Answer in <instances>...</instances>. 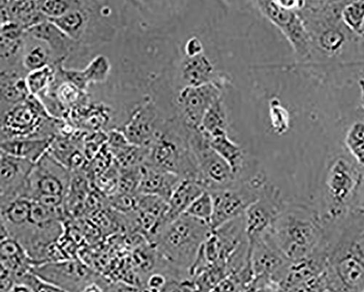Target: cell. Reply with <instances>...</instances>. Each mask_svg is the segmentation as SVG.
Here are the masks:
<instances>
[{
	"label": "cell",
	"mask_w": 364,
	"mask_h": 292,
	"mask_svg": "<svg viewBox=\"0 0 364 292\" xmlns=\"http://www.w3.org/2000/svg\"><path fill=\"white\" fill-rule=\"evenodd\" d=\"M54 137L1 141L0 152L36 164L48 152Z\"/></svg>",
	"instance_id": "cell-21"
},
{
	"label": "cell",
	"mask_w": 364,
	"mask_h": 292,
	"mask_svg": "<svg viewBox=\"0 0 364 292\" xmlns=\"http://www.w3.org/2000/svg\"><path fill=\"white\" fill-rule=\"evenodd\" d=\"M23 68L1 71V113L23 102L30 95Z\"/></svg>",
	"instance_id": "cell-20"
},
{
	"label": "cell",
	"mask_w": 364,
	"mask_h": 292,
	"mask_svg": "<svg viewBox=\"0 0 364 292\" xmlns=\"http://www.w3.org/2000/svg\"><path fill=\"white\" fill-rule=\"evenodd\" d=\"M271 127L276 134L284 135L290 128V115L279 99H272L269 105Z\"/></svg>",
	"instance_id": "cell-29"
},
{
	"label": "cell",
	"mask_w": 364,
	"mask_h": 292,
	"mask_svg": "<svg viewBox=\"0 0 364 292\" xmlns=\"http://www.w3.org/2000/svg\"><path fill=\"white\" fill-rule=\"evenodd\" d=\"M267 182L264 173L259 171L255 177L240 182L235 187L209 192L214 204L213 216L210 224L212 230L244 216L259 197Z\"/></svg>",
	"instance_id": "cell-8"
},
{
	"label": "cell",
	"mask_w": 364,
	"mask_h": 292,
	"mask_svg": "<svg viewBox=\"0 0 364 292\" xmlns=\"http://www.w3.org/2000/svg\"><path fill=\"white\" fill-rule=\"evenodd\" d=\"M77 0H42L38 1L41 12L48 19L62 17L73 9Z\"/></svg>",
	"instance_id": "cell-31"
},
{
	"label": "cell",
	"mask_w": 364,
	"mask_h": 292,
	"mask_svg": "<svg viewBox=\"0 0 364 292\" xmlns=\"http://www.w3.org/2000/svg\"><path fill=\"white\" fill-rule=\"evenodd\" d=\"M257 4L259 11L286 37L296 58L301 61L311 60L315 53L313 41L299 13L285 7L280 1Z\"/></svg>",
	"instance_id": "cell-10"
},
{
	"label": "cell",
	"mask_w": 364,
	"mask_h": 292,
	"mask_svg": "<svg viewBox=\"0 0 364 292\" xmlns=\"http://www.w3.org/2000/svg\"><path fill=\"white\" fill-rule=\"evenodd\" d=\"M213 212V199H212L210 193L205 190L191 204L186 214L210 224Z\"/></svg>",
	"instance_id": "cell-30"
},
{
	"label": "cell",
	"mask_w": 364,
	"mask_h": 292,
	"mask_svg": "<svg viewBox=\"0 0 364 292\" xmlns=\"http://www.w3.org/2000/svg\"><path fill=\"white\" fill-rule=\"evenodd\" d=\"M6 292H35L33 287L23 281H15L11 287Z\"/></svg>",
	"instance_id": "cell-34"
},
{
	"label": "cell",
	"mask_w": 364,
	"mask_h": 292,
	"mask_svg": "<svg viewBox=\"0 0 364 292\" xmlns=\"http://www.w3.org/2000/svg\"><path fill=\"white\" fill-rule=\"evenodd\" d=\"M250 245L255 279L267 278L279 285L291 261L284 257L265 233Z\"/></svg>",
	"instance_id": "cell-14"
},
{
	"label": "cell",
	"mask_w": 364,
	"mask_h": 292,
	"mask_svg": "<svg viewBox=\"0 0 364 292\" xmlns=\"http://www.w3.org/2000/svg\"><path fill=\"white\" fill-rule=\"evenodd\" d=\"M287 203L282 190L268 182L259 197L245 214L246 231L250 243L264 235L282 212Z\"/></svg>",
	"instance_id": "cell-13"
},
{
	"label": "cell",
	"mask_w": 364,
	"mask_h": 292,
	"mask_svg": "<svg viewBox=\"0 0 364 292\" xmlns=\"http://www.w3.org/2000/svg\"><path fill=\"white\" fill-rule=\"evenodd\" d=\"M326 292H364V208L328 226Z\"/></svg>",
	"instance_id": "cell-1"
},
{
	"label": "cell",
	"mask_w": 364,
	"mask_h": 292,
	"mask_svg": "<svg viewBox=\"0 0 364 292\" xmlns=\"http://www.w3.org/2000/svg\"><path fill=\"white\" fill-rule=\"evenodd\" d=\"M198 170V182L208 192L230 189L238 182L229 164L208 145L200 131H188Z\"/></svg>",
	"instance_id": "cell-9"
},
{
	"label": "cell",
	"mask_w": 364,
	"mask_h": 292,
	"mask_svg": "<svg viewBox=\"0 0 364 292\" xmlns=\"http://www.w3.org/2000/svg\"><path fill=\"white\" fill-rule=\"evenodd\" d=\"M56 72L57 66L50 65L28 73L26 81L30 95L38 97L46 93L54 81Z\"/></svg>",
	"instance_id": "cell-26"
},
{
	"label": "cell",
	"mask_w": 364,
	"mask_h": 292,
	"mask_svg": "<svg viewBox=\"0 0 364 292\" xmlns=\"http://www.w3.org/2000/svg\"><path fill=\"white\" fill-rule=\"evenodd\" d=\"M358 84L360 90V105L364 110V78H360L358 80Z\"/></svg>",
	"instance_id": "cell-35"
},
{
	"label": "cell",
	"mask_w": 364,
	"mask_h": 292,
	"mask_svg": "<svg viewBox=\"0 0 364 292\" xmlns=\"http://www.w3.org/2000/svg\"><path fill=\"white\" fill-rule=\"evenodd\" d=\"M358 37L364 41V22L358 34Z\"/></svg>",
	"instance_id": "cell-36"
},
{
	"label": "cell",
	"mask_w": 364,
	"mask_h": 292,
	"mask_svg": "<svg viewBox=\"0 0 364 292\" xmlns=\"http://www.w3.org/2000/svg\"><path fill=\"white\" fill-rule=\"evenodd\" d=\"M0 246L1 268L7 270L16 281L33 272L34 262L18 241L11 237L1 239Z\"/></svg>",
	"instance_id": "cell-18"
},
{
	"label": "cell",
	"mask_w": 364,
	"mask_h": 292,
	"mask_svg": "<svg viewBox=\"0 0 364 292\" xmlns=\"http://www.w3.org/2000/svg\"><path fill=\"white\" fill-rule=\"evenodd\" d=\"M345 145L358 166L364 168V123H353L347 131Z\"/></svg>",
	"instance_id": "cell-27"
},
{
	"label": "cell",
	"mask_w": 364,
	"mask_h": 292,
	"mask_svg": "<svg viewBox=\"0 0 364 292\" xmlns=\"http://www.w3.org/2000/svg\"><path fill=\"white\" fill-rule=\"evenodd\" d=\"M322 184L320 212L326 223L336 222L364 208V173L347 158L338 157L329 163Z\"/></svg>",
	"instance_id": "cell-4"
},
{
	"label": "cell",
	"mask_w": 364,
	"mask_h": 292,
	"mask_svg": "<svg viewBox=\"0 0 364 292\" xmlns=\"http://www.w3.org/2000/svg\"><path fill=\"white\" fill-rule=\"evenodd\" d=\"M19 281L27 282L31 285L33 287L35 292H68L64 289L60 288L53 284L43 281L33 272L28 273Z\"/></svg>",
	"instance_id": "cell-32"
},
{
	"label": "cell",
	"mask_w": 364,
	"mask_h": 292,
	"mask_svg": "<svg viewBox=\"0 0 364 292\" xmlns=\"http://www.w3.org/2000/svg\"><path fill=\"white\" fill-rule=\"evenodd\" d=\"M205 191L203 187L196 180H182L168 201V223L186 214L191 204Z\"/></svg>",
	"instance_id": "cell-22"
},
{
	"label": "cell",
	"mask_w": 364,
	"mask_h": 292,
	"mask_svg": "<svg viewBox=\"0 0 364 292\" xmlns=\"http://www.w3.org/2000/svg\"><path fill=\"white\" fill-rule=\"evenodd\" d=\"M72 179V172L47 152L35 164L24 197L49 209L64 212Z\"/></svg>",
	"instance_id": "cell-7"
},
{
	"label": "cell",
	"mask_w": 364,
	"mask_h": 292,
	"mask_svg": "<svg viewBox=\"0 0 364 292\" xmlns=\"http://www.w3.org/2000/svg\"><path fill=\"white\" fill-rule=\"evenodd\" d=\"M184 52L186 56L193 57L204 53V47L201 41L193 36L185 44Z\"/></svg>",
	"instance_id": "cell-33"
},
{
	"label": "cell",
	"mask_w": 364,
	"mask_h": 292,
	"mask_svg": "<svg viewBox=\"0 0 364 292\" xmlns=\"http://www.w3.org/2000/svg\"><path fill=\"white\" fill-rule=\"evenodd\" d=\"M225 80L182 88L176 98L181 118L188 131H199L205 113L223 97Z\"/></svg>",
	"instance_id": "cell-11"
},
{
	"label": "cell",
	"mask_w": 364,
	"mask_h": 292,
	"mask_svg": "<svg viewBox=\"0 0 364 292\" xmlns=\"http://www.w3.org/2000/svg\"><path fill=\"white\" fill-rule=\"evenodd\" d=\"M146 162L181 179L198 181V170L188 130H178L172 122L165 123L149 146Z\"/></svg>",
	"instance_id": "cell-5"
},
{
	"label": "cell",
	"mask_w": 364,
	"mask_h": 292,
	"mask_svg": "<svg viewBox=\"0 0 364 292\" xmlns=\"http://www.w3.org/2000/svg\"><path fill=\"white\" fill-rule=\"evenodd\" d=\"M1 24L9 21L18 23L25 31L48 20L40 11L38 1L1 0Z\"/></svg>",
	"instance_id": "cell-19"
},
{
	"label": "cell",
	"mask_w": 364,
	"mask_h": 292,
	"mask_svg": "<svg viewBox=\"0 0 364 292\" xmlns=\"http://www.w3.org/2000/svg\"><path fill=\"white\" fill-rule=\"evenodd\" d=\"M33 273L43 281L68 292H82L99 276L79 260L63 259L36 266Z\"/></svg>",
	"instance_id": "cell-12"
},
{
	"label": "cell",
	"mask_w": 364,
	"mask_h": 292,
	"mask_svg": "<svg viewBox=\"0 0 364 292\" xmlns=\"http://www.w3.org/2000/svg\"><path fill=\"white\" fill-rule=\"evenodd\" d=\"M228 128V113L222 97L205 113L199 131L205 136H214L227 133Z\"/></svg>",
	"instance_id": "cell-24"
},
{
	"label": "cell",
	"mask_w": 364,
	"mask_h": 292,
	"mask_svg": "<svg viewBox=\"0 0 364 292\" xmlns=\"http://www.w3.org/2000/svg\"><path fill=\"white\" fill-rule=\"evenodd\" d=\"M137 194L159 197L168 202L180 182L183 180L172 173L161 170L147 162L139 167Z\"/></svg>",
	"instance_id": "cell-16"
},
{
	"label": "cell",
	"mask_w": 364,
	"mask_h": 292,
	"mask_svg": "<svg viewBox=\"0 0 364 292\" xmlns=\"http://www.w3.org/2000/svg\"><path fill=\"white\" fill-rule=\"evenodd\" d=\"M82 71L90 89L91 86L103 85L108 81L112 72V63L107 54L99 52Z\"/></svg>",
	"instance_id": "cell-25"
},
{
	"label": "cell",
	"mask_w": 364,
	"mask_h": 292,
	"mask_svg": "<svg viewBox=\"0 0 364 292\" xmlns=\"http://www.w3.org/2000/svg\"><path fill=\"white\" fill-rule=\"evenodd\" d=\"M50 65L56 63L48 46L26 33L22 66L27 73Z\"/></svg>",
	"instance_id": "cell-23"
},
{
	"label": "cell",
	"mask_w": 364,
	"mask_h": 292,
	"mask_svg": "<svg viewBox=\"0 0 364 292\" xmlns=\"http://www.w3.org/2000/svg\"><path fill=\"white\" fill-rule=\"evenodd\" d=\"M326 233L327 225L321 212L301 202H287L265 232L291 262L325 252Z\"/></svg>",
	"instance_id": "cell-2"
},
{
	"label": "cell",
	"mask_w": 364,
	"mask_h": 292,
	"mask_svg": "<svg viewBox=\"0 0 364 292\" xmlns=\"http://www.w3.org/2000/svg\"><path fill=\"white\" fill-rule=\"evenodd\" d=\"M0 199L1 206L24 197L28 179L35 164L0 152Z\"/></svg>",
	"instance_id": "cell-15"
},
{
	"label": "cell",
	"mask_w": 364,
	"mask_h": 292,
	"mask_svg": "<svg viewBox=\"0 0 364 292\" xmlns=\"http://www.w3.org/2000/svg\"><path fill=\"white\" fill-rule=\"evenodd\" d=\"M212 231L209 224L186 214L168 223L154 244L162 266L182 280L190 279L189 271Z\"/></svg>",
	"instance_id": "cell-3"
},
{
	"label": "cell",
	"mask_w": 364,
	"mask_h": 292,
	"mask_svg": "<svg viewBox=\"0 0 364 292\" xmlns=\"http://www.w3.org/2000/svg\"><path fill=\"white\" fill-rule=\"evenodd\" d=\"M180 72L184 87H196L224 80L219 77L215 66L204 53L193 57L185 56Z\"/></svg>",
	"instance_id": "cell-17"
},
{
	"label": "cell",
	"mask_w": 364,
	"mask_h": 292,
	"mask_svg": "<svg viewBox=\"0 0 364 292\" xmlns=\"http://www.w3.org/2000/svg\"><path fill=\"white\" fill-rule=\"evenodd\" d=\"M341 19L348 31L358 36L364 22V1H346Z\"/></svg>",
	"instance_id": "cell-28"
},
{
	"label": "cell",
	"mask_w": 364,
	"mask_h": 292,
	"mask_svg": "<svg viewBox=\"0 0 364 292\" xmlns=\"http://www.w3.org/2000/svg\"><path fill=\"white\" fill-rule=\"evenodd\" d=\"M63 122L50 115L38 97L30 95L1 113V141L53 138L58 135Z\"/></svg>",
	"instance_id": "cell-6"
}]
</instances>
